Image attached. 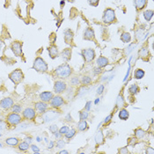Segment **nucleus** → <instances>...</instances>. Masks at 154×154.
Returning <instances> with one entry per match:
<instances>
[{
	"mask_svg": "<svg viewBox=\"0 0 154 154\" xmlns=\"http://www.w3.org/2000/svg\"><path fill=\"white\" fill-rule=\"evenodd\" d=\"M72 73V69L68 63H63L57 67L55 71H53V75L56 78H58L61 79H68Z\"/></svg>",
	"mask_w": 154,
	"mask_h": 154,
	"instance_id": "f257e3e1",
	"label": "nucleus"
},
{
	"mask_svg": "<svg viewBox=\"0 0 154 154\" xmlns=\"http://www.w3.org/2000/svg\"><path fill=\"white\" fill-rule=\"evenodd\" d=\"M33 69L40 73H47L48 71V66L47 63L45 62V60L42 59L41 57H38L34 61Z\"/></svg>",
	"mask_w": 154,
	"mask_h": 154,
	"instance_id": "f03ea898",
	"label": "nucleus"
},
{
	"mask_svg": "<svg viewBox=\"0 0 154 154\" xmlns=\"http://www.w3.org/2000/svg\"><path fill=\"white\" fill-rule=\"evenodd\" d=\"M24 73L23 71H21L20 69H16L13 71H12L9 75L8 78L9 79L12 81V83L14 84L15 85H18L23 81L24 79Z\"/></svg>",
	"mask_w": 154,
	"mask_h": 154,
	"instance_id": "7ed1b4c3",
	"label": "nucleus"
},
{
	"mask_svg": "<svg viewBox=\"0 0 154 154\" xmlns=\"http://www.w3.org/2000/svg\"><path fill=\"white\" fill-rule=\"evenodd\" d=\"M22 116L20 114L17 113H13L11 112L7 115L6 116V122L10 125V126H17L19 125L21 121H22Z\"/></svg>",
	"mask_w": 154,
	"mask_h": 154,
	"instance_id": "20e7f679",
	"label": "nucleus"
},
{
	"mask_svg": "<svg viewBox=\"0 0 154 154\" xmlns=\"http://www.w3.org/2000/svg\"><path fill=\"white\" fill-rule=\"evenodd\" d=\"M115 20H116L115 11L113 9H110V8L107 9L103 13V17H102L103 22L106 24H111L112 22H114Z\"/></svg>",
	"mask_w": 154,
	"mask_h": 154,
	"instance_id": "39448f33",
	"label": "nucleus"
},
{
	"mask_svg": "<svg viewBox=\"0 0 154 154\" xmlns=\"http://www.w3.org/2000/svg\"><path fill=\"white\" fill-rule=\"evenodd\" d=\"M64 103H65V101H64L63 98L60 95H57V96H53V98L50 100L49 106L54 109H57V108L62 107Z\"/></svg>",
	"mask_w": 154,
	"mask_h": 154,
	"instance_id": "423d86ee",
	"label": "nucleus"
},
{
	"mask_svg": "<svg viewBox=\"0 0 154 154\" xmlns=\"http://www.w3.org/2000/svg\"><path fill=\"white\" fill-rule=\"evenodd\" d=\"M36 117V111L35 108L26 107L22 111V118L26 121H34Z\"/></svg>",
	"mask_w": 154,
	"mask_h": 154,
	"instance_id": "0eeeda50",
	"label": "nucleus"
},
{
	"mask_svg": "<svg viewBox=\"0 0 154 154\" xmlns=\"http://www.w3.org/2000/svg\"><path fill=\"white\" fill-rule=\"evenodd\" d=\"M82 57H83L84 60L86 63L93 62L95 58V51L93 48L83 49V51H82Z\"/></svg>",
	"mask_w": 154,
	"mask_h": 154,
	"instance_id": "6e6552de",
	"label": "nucleus"
},
{
	"mask_svg": "<svg viewBox=\"0 0 154 154\" xmlns=\"http://www.w3.org/2000/svg\"><path fill=\"white\" fill-rule=\"evenodd\" d=\"M67 89V85L65 82L62 81V80H57L54 84V92L57 94H63L66 91Z\"/></svg>",
	"mask_w": 154,
	"mask_h": 154,
	"instance_id": "1a4fd4ad",
	"label": "nucleus"
},
{
	"mask_svg": "<svg viewBox=\"0 0 154 154\" xmlns=\"http://www.w3.org/2000/svg\"><path fill=\"white\" fill-rule=\"evenodd\" d=\"M13 104H14V101L11 97H5L0 100V107L4 110L11 109Z\"/></svg>",
	"mask_w": 154,
	"mask_h": 154,
	"instance_id": "9d476101",
	"label": "nucleus"
},
{
	"mask_svg": "<svg viewBox=\"0 0 154 154\" xmlns=\"http://www.w3.org/2000/svg\"><path fill=\"white\" fill-rule=\"evenodd\" d=\"M12 51L14 53L16 57L22 56V43L20 42H14L11 46Z\"/></svg>",
	"mask_w": 154,
	"mask_h": 154,
	"instance_id": "9b49d317",
	"label": "nucleus"
},
{
	"mask_svg": "<svg viewBox=\"0 0 154 154\" xmlns=\"http://www.w3.org/2000/svg\"><path fill=\"white\" fill-rule=\"evenodd\" d=\"M48 108V104L47 102H43V101L40 100V101H37L35 103V109L36 112H38L40 114L45 113Z\"/></svg>",
	"mask_w": 154,
	"mask_h": 154,
	"instance_id": "f8f14e48",
	"label": "nucleus"
},
{
	"mask_svg": "<svg viewBox=\"0 0 154 154\" xmlns=\"http://www.w3.org/2000/svg\"><path fill=\"white\" fill-rule=\"evenodd\" d=\"M54 94L51 93V92H48V91H46V92H42V94H40L39 95V99L40 100L43 101V102H49L50 100L53 98Z\"/></svg>",
	"mask_w": 154,
	"mask_h": 154,
	"instance_id": "ddd939ff",
	"label": "nucleus"
},
{
	"mask_svg": "<svg viewBox=\"0 0 154 154\" xmlns=\"http://www.w3.org/2000/svg\"><path fill=\"white\" fill-rule=\"evenodd\" d=\"M108 63H109L108 59H107V57H100L98 59L96 60L97 67L101 68V69L104 68V67H106L107 65H108Z\"/></svg>",
	"mask_w": 154,
	"mask_h": 154,
	"instance_id": "4468645a",
	"label": "nucleus"
},
{
	"mask_svg": "<svg viewBox=\"0 0 154 154\" xmlns=\"http://www.w3.org/2000/svg\"><path fill=\"white\" fill-rule=\"evenodd\" d=\"M84 39L85 40H90V41L94 39V31L91 27L86 28L85 31L84 32Z\"/></svg>",
	"mask_w": 154,
	"mask_h": 154,
	"instance_id": "2eb2a0df",
	"label": "nucleus"
},
{
	"mask_svg": "<svg viewBox=\"0 0 154 154\" xmlns=\"http://www.w3.org/2000/svg\"><path fill=\"white\" fill-rule=\"evenodd\" d=\"M147 2H148V0H134V5L136 6V9L137 11L143 10L146 6Z\"/></svg>",
	"mask_w": 154,
	"mask_h": 154,
	"instance_id": "dca6fc26",
	"label": "nucleus"
},
{
	"mask_svg": "<svg viewBox=\"0 0 154 154\" xmlns=\"http://www.w3.org/2000/svg\"><path fill=\"white\" fill-rule=\"evenodd\" d=\"M95 143L96 145H101L104 143V136L101 131H99L95 135Z\"/></svg>",
	"mask_w": 154,
	"mask_h": 154,
	"instance_id": "f3484780",
	"label": "nucleus"
},
{
	"mask_svg": "<svg viewBox=\"0 0 154 154\" xmlns=\"http://www.w3.org/2000/svg\"><path fill=\"white\" fill-rule=\"evenodd\" d=\"M48 54H49V57L52 59H55L56 57H57L58 54H59L57 48L56 47V46H50V47L48 48Z\"/></svg>",
	"mask_w": 154,
	"mask_h": 154,
	"instance_id": "a211bd4d",
	"label": "nucleus"
},
{
	"mask_svg": "<svg viewBox=\"0 0 154 154\" xmlns=\"http://www.w3.org/2000/svg\"><path fill=\"white\" fill-rule=\"evenodd\" d=\"M19 143H20V139L17 137H8L5 139V143L9 146H12V147L18 146Z\"/></svg>",
	"mask_w": 154,
	"mask_h": 154,
	"instance_id": "6ab92c4d",
	"label": "nucleus"
},
{
	"mask_svg": "<svg viewBox=\"0 0 154 154\" xmlns=\"http://www.w3.org/2000/svg\"><path fill=\"white\" fill-rule=\"evenodd\" d=\"M119 118L121 119V120H122V121H126L127 119L129 118V116H130V113H129V111L127 110V109H125V108H122L120 111H119Z\"/></svg>",
	"mask_w": 154,
	"mask_h": 154,
	"instance_id": "aec40b11",
	"label": "nucleus"
},
{
	"mask_svg": "<svg viewBox=\"0 0 154 154\" xmlns=\"http://www.w3.org/2000/svg\"><path fill=\"white\" fill-rule=\"evenodd\" d=\"M78 131H85L88 130V123L85 120H80V122L78 123Z\"/></svg>",
	"mask_w": 154,
	"mask_h": 154,
	"instance_id": "412c9836",
	"label": "nucleus"
},
{
	"mask_svg": "<svg viewBox=\"0 0 154 154\" xmlns=\"http://www.w3.org/2000/svg\"><path fill=\"white\" fill-rule=\"evenodd\" d=\"M62 57L64 61H69L71 58V48H65L62 52Z\"/></svg>",
	"mask_w": 154,
	"mask_h": 154,
	"instance_id": "4be33fe9",
	"label": "nucleus"
},
{
	"mask_svg": "<svg viewBox=\"0 0 154 154\" xmlns=\"http://www.w3.org/2000/svg\"><path fill=\"white\" fill-rule=\"evenodd\" d=\"M30 148V144L26 141H23V142H20L19 144H18V149L20 151V152H26L27 151L28 149Z\"/></svg>",
	"mask_w": 154,
	"mask_h": 154,
	"instance_id": "5701e85b",
	"label": "nucleus"
},
{
	"mask_svg": "<svg viewBox=\"0 0 154 154\" xmlns=\"http://www.w3.org/2000/svg\"><path fill=\"white\" fill-rule=\"evenodd\" d=\"M139 91H140V88H139V86L137 84H133V85H131V86L129 87V93L132 95L138 94Z\"/></svg>",
	"mask_w": 154,
	"mask_h": 154,
	"instance_id": "b1692460",
	"label": "nucleus"
},
{
	"mask_svg": "<svg viewBox=\"0 0 154 154\" xmlns=\"http://www.w3.org/2000/svg\"><path fill=\"white\" fill-rule=\"evenodd\" d=\"M72 38H73V34L71 30H67L64 33V40L67 44H71L72 42Z\"/></svg>",
	"mask_w": 154,
	"mask_h": 154,
	"instance_id": "393cba45",
	"label": "nucleus"
},
{
	"mask_svg": "<svg viewBox=\"0 0 154 154\" xmlns=\"http://www.w3.org/2000/svg\"><path fill=\"white\" fill-rule=\"evenodd\" d=\"M144 75H145V72L142 69H137L134 72V78L136 79H142L144 77Z\"/></svg>",
	"mask_w": 154,
	"mask_h": 154,
	"instance_id": "a878e982",
	"label": "nucleus"
},
{
	"mask_svg": "<svg viewBox=\"0 0 154 154\" xmlns=\"http://www.w3.org/2000/svg\"><path fill=\"white\" fill-rule=\"evenodd\" d=\"M116 106L118 107H125V99H124L122 94H119L117 99H116Z\"/></svg>",
	"mask_w": 154,
	"mask_h": 154,
	"instance_id": "bb28decb",
	"label": "nucleus"
},
{
	"mask_svg": "<svg viewBox=\"0 0 154 154\" xmlns=\"http://www.w3.org/2000/svg\"><path fill=\"white\" fill-rule=\"evenodd\" d=\"M144 136H145V131H143L142 129H137L135 131V137L137 139H142L144 137Z\"/></svg>",
	"mask_w": 154,
	"mask_h": 154,
	"instance_id": "cd10ccee",
	"label": "nucleus"
},
{
	"mask_svg": "<svg viewBox=\"0 0 154 154\" xmlns=\"http://www.w3.org/2000/svg\"><path fill=\"white\" fill-rule=\"evenodd\" d=\"M121 40L124 42V43H128L131 41V36L129 33H122L121 35Z\"/></svg>",
	"mask_w": 154,
	"mask_h": 154,
	"instance_id": "c85d7f7f",
	"label": "nucleus"
},
{
	"mask_svg": "<svg viewBox=\"0 0 154 154\" xmlns=\"http://www.w3.org/2000/svg\"><path fill=\"white\" fill-rule=\"evenodd\" d=\"M76 133H77V131H76L75 129H71V130H69V131L64 135V137H65V138H66V139L70 140V139H71L72 137H75Z\"/></svg>",
	"mask_w": 154,
	"mask_h": 154,
	"instance_id": "c756f323",
	"label": "nucleus"
},
{
	"mask_svg": "<svg viewBox=\"0 0 154 154\" xmlns=\"http://www.w3.org/2000/svg\"><path fill=\"white\" fill-rule=\"evenodd\" d=\"M143 17L145 19V20L150 21L152 20V18L153 17V11L152 10H148L143 12Z\"/></svg>",
	"mask_w": 154,
	"mask_h": 154,
	"instance_id": "7c9ffc66",
	"label": "nucleus"
},
{
	"mask_svg": "<svg viewBox=\"0 0 154 154\" xmlns=\"http://www.w3.org/2000/svg\"><path fill=\"white\" fill-rule=\"evenodd\" d=\"M11 110H12V112H13V113L20 114L22 111V106L20 105V104H13L12 107H11Z\"/></svg>",
	"mask_w": 154,
	"mask_h": 154,
	"instance_id": "2f4dec72",
	"label": "nucleus"
},
{
	"mask_svg": "<svg viewBox=\"0 0 154 154\" xmlns=\"http://www.w3.org/2000/svg\"><path fill=\"white\" fill-rule=\"evenodd\" d=\"M80 83L82 84L83 85H88L92 83V79L89 76H83L81 80H80Z\"/></svg>",
	"mask_w": 154,
	"mask_h": 154,
	"instance_id": "473e14b6",
	"label": "nucleus"
},
{
	"mask_svg": "<svg viewBox=\"0 0 154 154\" xmlns=\"http://www.w3.org/2000/svg\"><path fill=\"white\" fill-rule=\"evenodd\" d=\"M88 117H89V113L85 109H84V110L79 112V118H80V120H86Z\"/></svg>",
	"mask_w": 154,
	"mask_h": 154,
	"instance_id": "72a5a7b5",
	"label": "nucleus"
},
{
	"mask_svg": "<svg viewBox=\"0 0 154 154\" xmlns=\"http://www.w3.org/2000/svg\"><path fill=\"white\" fill-rule=\"evenodd\" d=\"M55 145H56V147L57 148H58V149H61V148H63L64 147V145H65V142L63 140V139H58L57 143H55Z\"/></svg>",
	"mask_w": 154,
	"mask_h": 154,
	"instance_id": "f704fd0d",
	"label": "nucleus"
},
{
	"mask_svg": "<svg viewBox=\"0 0 154 154\" xmlns=\"http://www.w3.org/2000/svg\"><path fill=\"white\" fill-rule=\"evenodd\" d=\"M69 130H70V129H69L68 126H63L61 129L58 130V132H59L60 134H62V135L63 136V135H65V134L69 131Z\"/></svg>",
	"mask_w": 154,
	"mask_h": 154,
	"instance_id": "c9c22d12",
	"label": "nucleus"
},
{
	"mask_svg": "<svg viewBox=\"0 0 154 154\" xmlns=\"http://www.w3.org/2000/svg\"><path fill=\"white\" fill-rule=\"evenodd\" d=\"M79 83H80V80L78 77H74L71 79V84L72 85H78Z\"/></svg>",
	"mask_w": 154,
	"mask_h": 154,
	"instance_id": "e433bc0d",
	"label": "nucleus"
},
{
	"mask_svg": "<svg viewBox=\"0 0 154 154\" xmlns=\"http://www.w3.org/2000/svg\"><path fill=\"white\" fill-rule=\"evenodd\" d=\"M48 130H49V131L51 133L54 134V133H56V132L58 131V127H57V125H51V126H49Z\"/></svg>",
	"mask_w": 154,
	"mask_h": 154,
	"instance_id": "4c0bfd02",
	"label": "nucleus"
},
{
	"mask_svg": "<svg viewBox=\"0 0 154 154\" xmlns=\"http://www.w3.org/2000/svg\"><path fill=\"white\" fill-rule=\"evenodd\" d=\"M30 149L33 151V152H35V153H39L40 152V149L38 148V146L35 145V144H32V145H30Z\"/></svg>",
	"mask_w": 154,
	"mask_h": 154,
	"instance_id": "58836bf2",
	"label": "nucleus"
},
{
	"mask_svg": "<svg viewBox=\"0 0 154 154\" xmlns=\"http://www.w3.org/2000/svg\"><path fill=\"white\" fill-rule=\"evenodd\" d=\"M103 91H104V85H100L98 87V89H97V94H101L103 93Z\"/></svg>",
	"mask_w": 154,
	"mask_h": 154,
	"instance_id": "ea45409f",
	"label": "nucleus"
},
{
	"mask_svg": "<svg viewBox=\"0 0 154 154\" xmlns=\"http://www.w3.org/2000/svg\"><path fill=\"white\" fill-rule=\"evenodd\" d=\"M140 55H141L142 57H146V56L148 55V50H147L146 48H143L142 50H141V52H140Z\"/></svg>",
	"mask_w": 154,
	"mask_h": 154,
	"instance_id": "a19ab883",
	"label": "nucleus"
},
{
	"mask_svg": "<svg viewBox=\"0 0 154 154\" xmlns=\"http://www.w3.org/2000/svg\"><path fill=\"white\" fill-rule=\"evenodd\" d=\"M118 152L119 153L127 154V153H129V151H128L127 147H123V148H122V149H120V150H119Z\"/></svg>",
	"mask_w": 154,
	"mask_h": 154,
	"instance_id": "79ce46f5",
	"label": "nucleus"
},
{
	"mask_svg": "<svg viewBox=\"0 0 154 154\" xmlns=\"http://www.w3.org/2000/svg\"><path fill=\"white\" fill-rule=\"evenodd\" d=\"M102 72V70H101V68H99V67H96L94 69V73L95 75H98V74H100Z\"/></svg>",
	"mask_w": 154,
	"mask_h": 154,
	"instance_id": "37998d69",
	"label": "nucleus"
},
{
	"mask_svg": "<svg viewBox=\"0 0 154 154\" xmlns=\"http://www.w3.org/2000/svg\"><path fill=\"white\" fill-rule=\"evenodd\" d=\"M91 105H92V101H87L86 104H85V109L86 111H89L91 109Z\"/></svg>",
	"mask_w": 154,
	"mask_h": 154,
	"instance_id": "c03bdc74",
	"label": "nucleus"
},
{
	"mask_svg": "<svg viewBox=\"0 0 154 154\" xmlns=\"http://www.w3.org/2000/svg\"><path fill=\"white\" fill-rule=\"evenodd\" d=\"M100 0H89V4L92 5H97Z\"/></svg>",
	"mask_w": 154,
	"mask_h": 154,
	"instance_id": "a18cd8bd",
	"label": "nucleus"
},
{
	"mask_svg": "<svg viewBox=\"0 0 154 154\" xmlns=\"http://www.w3.org/2000/svg\"><path fill=\"white\" fill-rule=\"evenodd\" d=\"M54 136H55V137H56L57 139H60V138L63 137V135H62V134H60L58 131H57V132H56V133H54Z\"/></svg>",
	"mask_w": 154,
	"mask_h": 154,
	"instance_id": "49530a36",
	"label": "nucleus"
},
{
	"mask_svg": "<svg viewBox=\"0 0 154 154\" xmlns=\"http://www.w3.org/2000/svg\"><path fill=\"white\" fill-rule=\"evenodd\" d=\"M112 116H113V114L109 115V116H107V118H105V120H104V123H107L108 122H110V119L112 118Z\"/></svg>",
	"mask_w": 154,
	"mask_h": 154,
	"instance_id": "de8ad7c7",
	"label": "nucleus"
},
{
	"mask_svg": "<svg viewBox=\"0 0 154 154\" xmlns=\"http://www.w3.org/2000/svg\"><path fill=\"white\" fill-rule=\"evenodd\" d=\"M55 146V142L54 141H50L48 143V149H52Z\"/></svg>",
	"mask_w": 154,
	"mask_h": 154,
	"instance_id": "09e8293b",
	"label": "nucleus"
},
{
	"mask_svg": "<svg viewBox=\"0 0 154 154\" xmlns=\"http://www.w3.org/2000/svg\"><path fill=\"white\" fill-rule=\"evenodd\" d=\"M146 153H148V154H153L154 153V151L152 149V148H148L147 149V151H146Z\"/></svg>",
	"mask_w": 154,
	"mask_h": 154,
	"instance_id": "8fccbe9b",
	"label": "nucleus"
},
{
	"mask_svg": "<svg viewBox=\"0 0 154 154\" xmlns=\"http://www.w3.org/2000/svg\"><path fill=\"white\" fill-rule=\"evenodd\" d=\"M25 141H26V142H27L29 144H30V143H32V137H26Z\"/></svg>",
	"mask_w": 154,
	"mask_h": 154,
	"instance_id": "3c124183",
	"label": "nucleus"
},
{
	"mask_svg": "<svg viewBox=\"0 0 154 154\" xmlns=\"http://www.w3.org/2000/svg\"><path fill=\"white\" fill-rule=\"evenodd\" d=\"M68 153H69V152H68V151H65V150H63V151L59 152V154H68Z\"/></svg>",
	"mask_w": 154,
	"mask_h": 154,
	"instance_id": "603ef678",
	"label": "nucleus"
},
{
	"mask_svg": "<svg viewBox=\"0 0 154 154\" xmlns=\"http://www.w3.org/2000/svg\"><path fill=\"white\" fill-rule=\"evenodd\" d=\"M98 102H100V99H97V100H96V101H95V103H96V104H98Z\"/></svg>",
	"mask_w": 154,
	"mask_h": 154,
	"instance_id": "864d4df0",
	"label": "nucleus"
},
{
	"mask_svg": "<svg viewBox=\"0 0 154 154\" xmlns=\"http://www.w3.org/2000/svg\"><path fill=\"white\" fill-rule=\"evenodd\" d=\"M0 147H2V144L1 143H0Z\"/></svg>",
	"mask_w": 154,
	"mask_h": 154,
	"instance_id": "5fc2aeb1",
	"label": "nucleus"
},
{
	"mask_svg": "<svg viewBox=\"0 0 154 154\" xmlns=\"http://www.w3.org/2000/svg\"><path fill=\"white\" fill-rule=\"evenodd\" d=\"M1 136H2V135H1V134H0V137H1Z\"/></svg>",
	"mask_w": 154,
	"mask_h": 154,
	"instance_id": "6e6d98bb",
	"label": "nucleus"
}]
</instances>
